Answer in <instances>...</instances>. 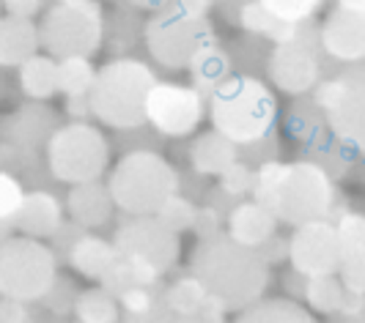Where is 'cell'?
I'll return each mask as SVG.
<instances>
[{"label": "cell", "instance_id": "23", "mask_svg": "<svg viewBox=\"0 0 365 323\" xmlns=\"http://www.w3.org/2000/svg\"><path fill=\"white\" fill-rule=\"evenodd\" d=\"M115 244L113 238H105V235L96 233H83L72 241V247L66 252V260L77 274H83L86 280H102V274L110 269V263L115 260Z\"/></svg>", "mask_w": 365, "mask_h": 323}, {"label": "cell", "instance_id": "45", "mask_svg": "<svg viewBox=\"0 0 365 323\" xmlns=\"http://www.w3.org/2000/svg\"><path fill=\"white\" fill-rule=\"evenodd\" d=\"M349 179L365 186V151H354V162H351V173H349Z\"/></svg>", "mask_w": 365, "mask_h": 323}, {"label": "cell", "instance_id": "31", "mask_svg": "<svg viewBox=\"0 0 365 323\" xmlns=\"http://www.w3.org/2000/svg\"><path fill=\"white\" fill-rule=\"evenodd\" d=\"M96 80V66L86 55L72 58H58V93L63 96H83L91 93V85Z\"/></svg>", "mask_w": 365, "mask_h": 323}, {"label": "cell", "instance_id": "4", "mask_svg": "<svg viewBox=\"0 0 365 323\" xmlns=\"http://www.w3.org/2000/svg\"><path fill=\"white\" fill-rule=\"evenodd\" d=\"M157 83H160V74L146 60L135 55L113 58L96 69V80L88 93L93 118L115 132L143 126L146 124V96Z\"/></svg>", "mask_w": 365, "mask_h": 323}, {"label": "cell", "instance_id": "36", "mask_svg": "<svg viewBox=\"0 0 365 323\" xmlns=\"http://www.w3.org/2000/svg\"><path fill=\"white\" fill-rule=\"evenodd\" d=\"M338 277L346 285L349 293L365 296V247H354V250L344 252Z\"/></svg>", "mask_w": 365, "mask_h": 323}, {"label": "cell", "instance_id": "28", "mask_svg": "<svg viewBox=\"0 0 365 323\" xmlns=\"http://www.w3.org/2000/svg\"><path fill=\"white\" fill-rule=\"evenodd\" d=\"M234 323H319L316 315L305 305L294 302L289 296L280 299H261L256 305L237 312Z\"/></svg>", "mask_w": 365, "mask_h": 323}, {"label": "cell", "instance_id": "26", "mask_svg": "<svg viewBox=\"0 0 365 323\" xmlns=\"http://www.w3.org/2000/svg\"><path fill=\"white\" fill-rule=\"evenodd\" d=\"M17 85L28 99L50 102L58 93V58L47 53L31 55L17 66Z\"/></svg>", "mask_w": 365, "mask_h": 323}, {"label": "cell", "instance_id": "11", "mask_svg": "<svg viewBox=\"0 0 365 323\" xmlns=\"http://www.w3.org/2000/svg\"><path fill=\"white\" fill-rule=\"evenodd\" d=\"M113 244H115V255L127 260L129 266H135L148 282L163 280L176 266L182 252L179 233L165 228L154 214H124L121 225L113 233Z\"/></svg>", "mask_w": 365, "mask_h": 323}, {"label": "cell", "instance_id": "40", "mask_svg": "<svg viewBox=\"0 0 365 323\" xmlns=\"http://www.w3.org/2000/svg\"><path fill=\"white\" fill-rule=\"evenodd\" d=\"M327 323H365V296L349 293L344 307L335 315H329Z\"/></svg>", "mask_w": 365, "mask_h": 323}, {"label": "cell", "instance_id": "52", "mask_svg": "<svg viewBox=\"0 0 365 323\" xmlns=\"http://www.w3.org/2000/svg\"><path fill=\"white\" fill-rule=\"evenodd\" d=\"M0 296H3V293H0Z\"/></svg>", "mask_w": 365, "mask_h": 323}, {"label": "cell", "instance_id": "21", "mask_svg": "<svg viewBox=\"0 0 365 323\" xmlns=\"http://www.w3.org/2000/svg\"><path fill=\"white\" fill-rule=\"evenodd\" d=\"M121 321L124 323H170L173 312L165 299V280L129 287L118 296Z\"/></svg>", "mask_w": 365, "mask_h": 323}, {"label": "cell", "instance_id": "30", "mask_svg": "<svg viewBox=\"0 0 365 323\" xmlns=\"http://www.w3.org/2000/svg\"><path fill=\"white\" fill-rule=\"evenodd\" d=\"M74 321L77 323H121V305L105 287H88L80 290L74 305Z\"/></svg>", "mask_w": 365, "mask_h": 323}, {"label": "cell", "instance_id": "12", "mask_svg": "<svg viewBox=\"0 0 365 323\" xmlns=\"http://www.w3.org/2000/svg\"><path fill=\"white\" fill-rule=\"evenodd\" d=\"M329 129L354 151H365V63L341 66L313 90Z\"/></svg>", "mask_w": 365, "mask_h": 323}, {"label": "cell", "instance_id": "10", "mask_svg": "<svg viewBox=\"0 0 365 323\" xmlns=\"http://www.w3.org/2000/svg\"><path fill=\"white\" fill-rule=\"evenodd\" d=\"M58 280V255L31 235H11L0 244V293L19 302H41Z\"/></svg>", "mask_w": 365, "mask_h": 323}, {"label": "cell", "instance_id": "14", "mask_svg": "<svg viewBox=\"0 0 365 323\" xmlns=\"http://www.w3.org/2000/svg\"><path fill=\"white\" fill-rule=\"evenodd\" d=\"M344 260V244L332 219H316L294 228L289 238V263L302 277L338 274Z\"/></svg>", "mask_w": 365, "mask_h": 323}, {"label": "cell", "instance_id": "37", "mask_svg": "<svg viewBox=\"0 0 365 323\" xmlns=\"http://www.w3.org/2000/svg\"><path fill=\"white\" fill-rule=\"evenodd\" d=\"M25 192L28 189H25V184L17 176L0 170V222H14Z\"/></svg>", "mask_w": 365, "mask_h": 323}, {"label": "cell", "instance_id": "25", "mask_svg": "<svg viewBox=\"0 0 365 323\" xmlns=\"http://www.w3.org/2000/svg\"><path fill=\"white\" fill-rule=\"evenodd\" d=\"M283 126H286V134H289L299 148L316 143L322 134L329 132L327 118H324V112L319 107V102L313 99V93L294 96V102L286 107Z\"/></svg>", "mask_w": 365, "mask_h": 323}, {"label": "cell", "instance_id": "44", "mask_svg": "<svg viewBox=\"0 0 365 323\" xmlns=\"http://www.w3.org/2000/svg\"><path fill=\"white\" fill-rule=\"evenodd\" d=\"M170 323H225V312H217V309H201V312L173 315V321Z\"/></svg>", "mask_w": 365, "mask_h": 323}, {"label": "cell", "instance_id": "16", "mask_svg": "<svg viewBox=\"0 0 365 323\" xmlns=\"http://www.w3.org/2000/svg\"><path fill=\"white\" fill-rule=\"evenodd\" d=\"M61 126V115L58 110L50 107L47 102H36L31 99L28 105L17 107L11 115L0 118V132L9 143L22 145V148H31V151H38V148H47L53 132Z\"/></svg>", "mask_w": 365, "mask_h": 323}, {"label": "cell", "instance_id": "8", "mask_svg": "<svg viewBox=\"0 0 365 323\" xmlns=\"http://www.w3.org/2000/svg\"><path fill=\"white\" fill-rule=\"evenodd\" d=\"M47 170L61 184L99 181L110 167L113 140L91 121H69L53 132L47 143Z\"/></svg>", "mask_w": 365, "mask_h": 323}, {"label": "cell", "instance_id": "38", "mask_svg": "<svg viewBox=\"0 0 365 323\" xmlns=\"http://www.w3.org/2000/svg\"><path fill=\"white\" fill-rule=\"evenodd\" d=\"M77 296H80V287L74 285L72 280H55V285L47 290V296L41 299V305L50 307L55 315H66V312H74V305H77Z\"/></svg>", "mask_w": 365, "mask_h": 323}, {"label": "cell", "instance_id": "42", "mask_svg": "<svg viewBox=\"0 0 365 323\" xmlns=\"http://www.w3.org/2000/svg\"><path fill=\"white\" fill-rule=\"evenodd\" d=\"M3 9H6V14L34 19L47 9V0H3Z\"/></svg>", "mask_w": 365, "mask_h": 323}, {"label": "cell", "instance_id": "27", "mask_svg": "<svg viewBox=\"0 0 365 323\" xmlns=\"http://www.w3.org/2000/svg\"><path fill=\"white\" fill-rule=\"evenodd\" d=\"M165 299L173 315H187V312H201V309H217L225 312V307L209 293V287L190 271L184 277H176L173 282L165 285ZM228 315V312H225Z\"/></svg>", "mask_w": 365, "mask_h": 323}, {"label": "cell", "instance_id": "51", "mask_svg": "<svg viewBox=\"0 0 365 323\" xmlns=\"http://www.w3.org/2000/svg\"><path fill=\"white\" fill-rule=\"evenodd\" d=\"M74 323H77V321H74ZM121 323H124V321H121Z\"/></svg>", "mask_w": 365, "mask_h": 323}, {"label": "cell", "instance_id": "43", "mask_svg": "<svg viewBox=\"0 0 365 323\" xmlns=\"http://www.w3.org/2000/svg\"><path fill=\"white\" fill-rule=\"evenodd\" d=\"M66 115H69V121H91L93 107L88 93H83V96H66Z\"/></svg>", "mask_w": 365, "mask_h": 323}, {"label": "cell", "instance_id": "2", "mask_svg": "<svg viewBox=\"0 0 365 323\" xmlns=\"http://www.w3.org/2000/svg\"><path fill=\"white\" fill-rule=\"evenodd\" d=\"M190 271L209 287L225 312H239L261 302L272 277L267 258L256 247H245L228 233L198 238L190 255Z\"/></svg>", "mask_w": 365, "mask_h": 323}, {"label": "cell", "instance_id": "7", "mask_svg": "<svg viewBox=\"0 0 365 323\" xmlns=\"http://www.w3.org/2000/svg\"><path fill=\"white\" fill-rule=\"evenodd\" d=\"M341 69L322 47V22L305 19L297 33L286 41L272 44L267 55V80L289 96H305L322 85L329 74Z\"/></svg>", "mask_w": 365, "mask_h": 323}, {"label": "cell", "instance_id": "18", "mask_svg": "<svg viewBox=\"0 0 365 323\" xmlns=\"http://www.w3.org/2000/svg\"><path fill=\"white\" fill-rule=\"evenodd\" d=\"M66 214L86 231L105 228L115 214V200H113L110 186L102 184V179L74 184L66 195Z\"/></svg>", "mask_w": 365, "mask_h": 323}, {"label": "cell", "instance_id": "15", "mask_svg": "<svg viewBox=\"0 0 365 323\" xmlns=\"http://www.w3.org/2000/svg\"><path fill=\"white\" fill-rule=\"evenodd\" d=\"M322 47L338 66L365 63V11L332 6L322 19Z\"/></svg>", "mask_w": 365, "mask_h": 323}, {"label": "cell", "instance_id": "6", "mask_svg": "<svg viewBox=\"0 0 365 323\" xmlns=\"http://www.w3.org/2000/svg\"><path fill=\"white\" fill-rule=\"evenodd\" d=\"M215 41H217V28L212 17L187 9L179 0H170L168 6L151 11L143 28V44L151 60L170 72L190 69L192 58Z\"/></svg>", "mask_w": 365, "mask_h": 323}, {"label": "cell", "instance_id": "46", "mask_svg": "<svg viewBox=\"0 0 365 323\" xmlns=\"http://www.w3.org/2000/svg\"><path fill=\"white\" fill-rule=\"evenodd\" d=\"M242 3H245V0H215V9H217V14L225 19V22H231V17L237 14V9Z\"/></svg>", "mask_w": 365, "mask_h": 323}, {"label": "cell", "instance_id": "41", "mask_svg": "<svg viewBox=\"0 0 365 323\" xmlns=\"http://www.w3.org/2000/svg\"><path fill=\"white\" fill-rule=\"evenodd\" d=\"M0 323H36L28 312V302H19L11 296H0Z\"/></svg>", "mask_w": 365, "mask_h": 323}, {"label": "cell", "instance_id": "33", "mask_svg": "<svg viewBox=\"0 0 365 323\" xmlns=\"http://www.w3.org/2000/svg\"><path fill=\"white\" fill-rule=\"evenodd\" d=\"M264 9L274 14L283 22H305V19H316V14L324 9L327 0H261Z\"/></svg>", "mask_w": 365, "mask_h": 323}, {"label": "cell", "instance_id": "22", "mask_svg": "<svg viewBox=\"0 0 365 323\" xmlns=\"http://www.w3.org/2000/svg\"><path fill=\"white\" fill-rule=\"evenodd\" d=\"M41 50L38 41V25L34 19L14 17L6 14L0 17V66L3 69H17L19 63H25L31 55Z\"/></svg>", "mask_w": 365, "mask_h": 323}, {"label": "cell", "instance_id": "35", "mask_svg": "<svg viewBox=\"0 0 365 323\" xmlns=\"http://www.w3.org/2000/svg\"><path fill=\"white\" fill-rule=\"evenodd\" d=\"M253 181H256V164L239 159L234 167H228V170L220 176L217 186L222 192H228L234 200H245V198H250V192H253Z\"/></svg>", "mask_w": 365, "mask_h": 323}, {"label": "cell", "instance_id": "1", "mask_svg": "<svg viewBox=\"0 0 365 323\" xmlns=\"http://www.w3.org/2000/svg\"><path fill=\"white\" fill-rule=\"evenodd\" d=\"M250 198L272 211L280 222L299 228L329 219L338 208V181L311 159H269L256 167Z\"/></svg>", "mask_w": 365, "mask_h": 323}, {"label": "cell", "instance_id": "49", "mask_svg": "<svg viewBox=\"0 0 365 323\" xmlns=\"http://www.w3.org/2000/svg\"><path fill=\"white\" fill-rule=\"evenodd\" d=\"M14 231H17V228H14V222H0V244H3L6 238H11Z\"/></svg>", "mask_w": 365, "mask_h": 323}, {"label": "cell", "instance_id": "13", "mask_svg": "<svg viewBox=\"0 0 365 323\" xmlns=\"http://www.w3.org/2000/svg\"><path fill=\"white\" fill-rule=\"evenodd\" d=\"M206 115H209V99L192 85L160 80L148 90L146 124L157 129L163 137L179 140L195 134Z\"/></svg>", "mask_w": 365, "mask_h": 323}, {"label": "cell", "instance_id": "17", "mask_svg": "<svg viewBox=\"0 0 365 323\" xmlns=\"http://www.w3.org/2000/svg\"><path fill=\"white\" fill-rule=\"evenodd\" d=\"M63 222H66V203L58 198L53 189H44V186L25 192L22 206L14 216L17 233L41 238V241L53 238Z\"/></svg>", "mask_w": 365, "mask_h": 323}, {"label": "cell", "instance_id": "9", "mask_svg": "<svg viewBox=\"0 0 365 323\" xmlns=\"http://www.w3.org/2000/svg\"><path fill=\"white\" fill-rule=\"evenodd\" d=\"M41 50L53 58L86 55L91 58L105 47V9L99 0L50 3L38 22Z\"/></svg>", "mask_w": 365, "mask_h": 323}, {"label": "cell", "instance_id": "39", "mask_svg": "<svg viewBox=\"0 0 365 323\" xmlns=\"http://www.w3.org/2000/svg\"><path fill=\"white\" fill-rule=\"evenodd\" d=\"M222 228H225V216L217 214V211H215V208H209V206H201V208H198L195 225H192V231H195L198 238H209V235L225 233Z\"/></svg>", "mask_w": 365, "mask_h": 323}, {"label": "cell", "instance_id": "50", "mask_svg": "<svg viewBox=\"0 0 365 323\" xmlns=\"http://www.w3.org/2000/svg\"><path fill=\"white\" fill-rule=\"evenodd\" d=\"M0 9H3V0H0Z\"/></svg>", "mask_w": 365, "mask_h": 323}, {"label": "cell", "instance_id": "48", "mask_svg": "<svg viewBox=\"0 0 365 323\" xmlns=\"http://www.w3.org/2000/svg\"><path fill=\"white\" fill-rule=\"evenodd\" d=\"M335 6L349 9V11H365V0H335Z\"/></svg>", "mask_w": 365, "mask_h": 323}, {"label": "cell", "instance_id": "20", "mask_svg": "<svg viewBox=\"0 0 365 323\" xmlns=\"http://www.w3.org/2000/svg\"><path fill=\"white\" fill-rule=\"evenodd\" d=\"M277 225H280V219L272 211H267L253 198H245L231 208V214L225 219V233L239 244L258 250L277 233Z\"/></svg>", "mask_w": 365, "mask_h": 323}, {"label": "cell", "instance_id": "32", "mask_svg": "<svg viewBox=\"0 0 365 323\" xmlns=\"http://www.w3.org/2000/svg\"><path fill=\"white\" fill-rule=\"evenodd\" d=\"M198 208L201 206H195V200L187 198V195H173V198H168L163 203V208L157 211V219L163 222L165 228H170L173 233H187V231H192V225H195V216H198Z\"/></svg>", "mask_w": 365, "mask_h": 323}, {"label": "cell", "instance_id": "34", "mask_svg": "<svg viewBox=\"0 0 365 323\" xmlns=\"http://www.w3.org/2000/svg\"><path fill=\"white\" fill-rule=\"evenodd\" d=\"M335 222V231L341 235L344 252L354 247H365V214L354 208H335V214L329 216Z\"/></svg>", "mask_w": 365, "mask_h": 323}, {"label": "cell", "instance_id": "3", "mask_svg": "<svg viewBox=\"0 0 365 323\" xmlns=\"http://www.w3.org/2000/svg\"><path fill=\"white\" fill-rule=\"evenodd\" d=\"M277 96L256 74L237 72L209 96L212 129L222 132L239 148L267 140L277 132Z\"/></svg>", "mask_w": 365, "mask_h": 323}, {"label": "cell", "instance_id": "47", "mask_svg": "<svg viewBox=\"0 0 365 323\" xmlns=\"http://www.w3.org/2000/svg\"><path fill=\"white\" fill-rule=\"evenodd\" d=\"M124 3L132 6V9H138V11H157V9L168 6L170 0H124Z\"/></svg>", "mask_w": 365, "mask_h": 323}, {"label": "cell", "instance_id": "29", "mask_svg": "<svg viewBox=\"0 0 365 323\" xmlns=\"http://www.w3.org/2000/svg\"><path fill=\"white\" fill-rule=\"evenodd\" d=\"M349 290L346 285L341 282L338 274H324V277H308L305 282V293H302V302L308 305L311 312H319V315H335L344 302H346Z\"/></svg>", "mask_w": 365, "mask_h": 323}, {"label": "cell", "instance_id": "19", "mask_svg": "<svg viewBox=\"0 0 365 323\" xmlns=\"http://www.w3.org/2000/svg\"><path fill=\"white\" fill-rule=\"evenodd\" d=\"M187 159H190L192 173H201L206 179H220L228 167H234L242 159V148L234 140H228L222 132L209 129L190 143Z\"/></svg>", "mask_w": 365, "mask_h": 323}, {"label": "cell", "instance_id": "5", "mask_svg": "<svg viewBox=\"0 0 365 323\" xmlns=\"http://www.w3.org/2000/svg\"><path fill=\"white\" fill-rule=\"evenodd\" d=\"M179 170L154 148L121 154L108 179L115 208L129 216L157 214L165 200L179 192Z\"/></svg>", "mask_w": 365, "mask_h": 323}, {"label": "cell", "instance_id": "24", "mask_svg": "<svg viewBox=\"0 0 365 323\" xmlns=\"http://www.w3.org/2000/svg\"><path fill=\"white\" fill-rule=\"evenodd\" d=\"M187 72H190V85L198 88L209 99L228 77L237 74V66H234L231 50H225L220 41H215V44L203 47L201 53L192 58Z\"/></svg>", "mask_w": 365, "mask_h": 323}]
</instances>
